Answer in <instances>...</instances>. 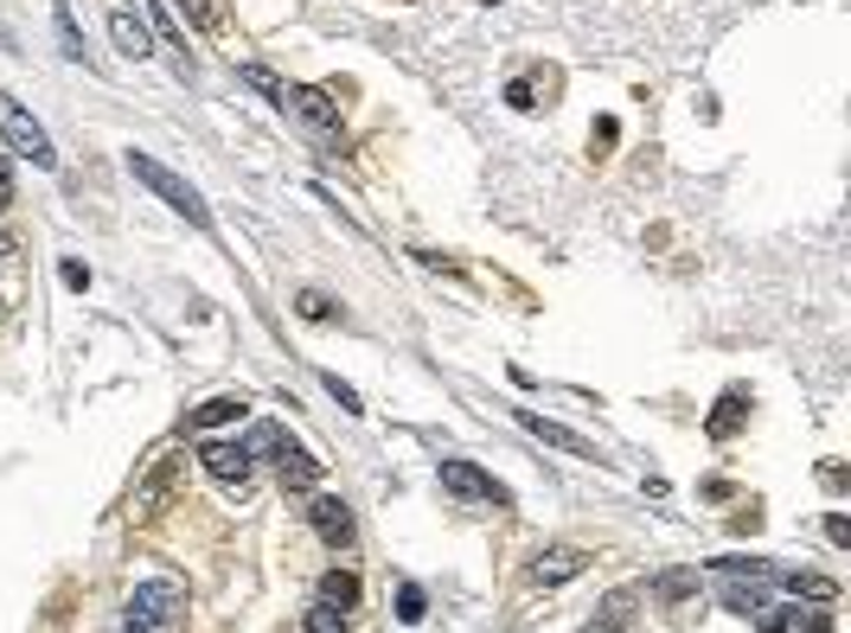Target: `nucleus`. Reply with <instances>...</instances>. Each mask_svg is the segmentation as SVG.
I'll list each match as a JSON object with an SVG mask.
<instances>
[{
	"mask_svg": "<svg viewBox=\"0 0 851 633\" xmlns=\"http://www.w3.org/2000/svg\"><path fill=\"white\" fill-rule=\"evenodd\" d=\"M218 423H244V404H237V397H218V404L192 409V429H218Z\"/></svg>",
	"mask_w": 851,
	"mask_h": 633,
	"instance_id": "obj_14",
	"label": "nucleus"
},
{
	"mask_svg": "<svg viewBox=\"0 0 851 633\" xmlns=\"http://www.w3.org/2000/svg\"><path fill=\"white\" fill-rule=\"evenodd\" d=\"M109 32H116V46L129 51V58H148V46H155V39H148V26L135 20V13H109Z\"/></svg>",
	"mask_w": 851,
	"mask_h": 633,
	"instance_id": "obj_11",
	"label": "nucleus"
},
{
	"mask_svg": "<svg viewBox=\"0 0 851 633\" xmlns=\"http://www.w3.org/2000/svg\"><path fill=\"white\" fill-rule=\"evenodd\" d=\"M320 602L346 614L353 602H359V576H346V570H334V576H320Z\"/></svg>",
	"mask_w": 851,
	"mask_h": 633,
	"instance_id": "obj_12",
	"label": "nucleus"
},
{
	"mask_svg": "<svg viewBox=\"0 0 851 633\" xmlns=\"http://www.w3.org/2000/svg\"><path fill=\"white\" fill-rule=\"evenodd\" d=\"M186 13H192V26H206V32H218V7L211 0H180Z\"/></svg>",
	"mask_w": 851,
	"mask_h": 633,
	"instance_id": "obj_20",
	"label": "nucleus"
},
{
	"mask_svg": "<svg viewBox=\"0 0 851 633\" xmlns=\"http://www.w3.org/2000/svg\"><path fill=\"white\" fill-rule=\"evenodd\" d=\"M288 448V435L276 429V423H257V429H250V448H244V455H283Z\"/></svg>",
	"mask_w": 851,
	"mask_h": 633,
	"instance_id": "obj_15",
	"label": "nucleus"
},
{
	"mask_svg": "<svg viewBox=\"0 0 851 633\" xmlns=\"http://www.w3.org/2000/svg\"><path fill=\"white\" fill-rule=\"evenodd\" d=\"M129 167H135V179H141V186H155L160 199L174 205V211H180V218H186L192 230H206V225H211L206 199H199V192H192V186H186L180 174H174V167H160L155 154H129Z\"/></svg>",
	"mask_w": 851,
	"mask_h": 633,
	"instance_id": "obj_1",
	"label": "nucleus"
},
{
	"mask_svg": "<svg viewBox=\"0 0 851 633\" xmlns=\"http://www.w3.org/2000/svg\"><path fill=\"white\" fill-rule=\"evenodd\" d=\"M0 135L13 141V154H27L32 167H58V154H52V135L39 128V116H27L20 102L0 90Z\"/></svg>",
	"mask_w": 851,
	"mask_h": 633,
	"instance_id": "obj_3",
	"label": "nucleus"
},
{
	"mask_svg": "<svg viewBox=\"0 0 851 633\" xmlns=\"http://www.w3.org/2000/svg\"><path fill=\"white\" fill-rule=\"evenodd\" d=\"M52 20H58V46H65V58L83 65V32H78V20H71V7H65V0H52Z\"/></svg>",
	"mask_w": 851,
	"mask_h": 633,
	"instance_id": "obj_13",
	"label": "nucleus"
},
{
	"mask_svg": "<svg viewBox=\"0 0 851 633\" xmlns=\"http://www.w3.org/2000/svg\"><path fill=\"white\" fill-rule=\"evenodd\" d=\"M781 583L794 589V595H820V602H832V595H839V583H825V576H813V570H800V576H781Z\"/></svg>",
	"mask_w": 851,
	"mask_h": 633,
	"instance_id": "obj_16",
	"label": "nucleus"
},
{
	"mask_svg": "<svg viewBox=\"0 0 851 633\" xmlns=\"http://www.w3.org/2000/svg\"><path fill=\"white\" fill-rule=\"evenodd\" d=\"M199 467H206L211 481L244 486V474H250V455H244L237 442H206V448H199Z\"/></svg>",
	"mask_w": 851,
	"mask_h": 633,
	"instance_id": "obj_6",
	"label": "nucleus"
},
{
	"mask_svg": "<svg viewBox=\"0 0 851 633\" xmlns=\"http://www.w3.org/2000/svg\"><path fill=\"white\" fill-rule=\"evenodd\" d=\"M314 532L327 537V544H353V532H359V525H353V506L320 493V500H314Z\"/></svg>",
	"mask_w": 851,
	"mask_h": 633,
	"instance_id": "obj_7",
	"label": "nucleus"
},
{
	"mask_svg": "<svg viewBox=\"0 0 851 633\" xmlns=\"http://www.w3.org/2000/svg\"><path fill=\"white\" fill-rule=\"evenodd\" d=\"M7 205H13V174L0 167V211H7Z\"/></svg>",
	"mask_w": 851,
	"mask_h": 633,
	"instance_id": "obj_24",
	"label": "nucleus"
},
{
	"mask_svg": "<svg viewBox=\"0 0 851 633\" xmlns=\"http://www.w3.org/2000/svg\"><path fill=\"white\" fill-rule=\"evenodd\" d=\"M65 281H71V288H90V269H83L78 256H71V263H65Z\"/></svg>",
	"mask_w": 851,
	"mask_h": 633,
	"instance_id": "obj_22",
	"label": "nucleus"
},
{
	"mask_svg": "<svg viewBox=\"0 0 851 633\" xmlns=\"http://www.w3.org/2000/svg\"><path fill=\"white\" fill-rule=\"evenodd\" d=\"M525 429L538 435V442H551V448H564V455H583V461H595V442H583L576 429H564V423H544V416H518Z\"/></svg>",
	"mask_w": 851,
	"mask_h": 633,
	"instance_id": "obj_10",
	"label": "nucleus"
},
{
	"mask_svg": "<svg viewBox=\"0 0 851 633\" xmlns=\"http://www.w3.org/2000/svg\"><path fill=\"white\" fill-rule=\"evenodd\" d=\"M442 486H448V493H462V500H481V506H499V500H506V493L474 467V461H442Z\"/></svg>",
	"mask_w": 851,
	"mask_h": 633,
	"instance_id": "obj_5",
	"label": "nucleus"
},
{
	"mask_svg": "<svg viewBox=\"0 0 851 633\" xmlns=\"http://www.w3.org/2000/svg\"><path fill=\"white\" fill-rule=\"evenodd\" d=\"M129 633H148V627H129Z\"/></svg>",
	"mask_w": 851,
	"mask_h": 633,
	"instance_id": "obj_25",
	"label": "nucleus"
},
{
	"mask_svg": "<svg viewBox=\"0 0 851 633\" xmlns=\"http://www.w3.org/2000/svg\"><path fill=\"white\" fill-rule=\"evenodd\" d=\"M423 609H429L423 589H397V614H404V621H423Z\"/></svg>",
	"mask_w": 851,
	"mask_h": 633,
	"instance_id": "obj_19",
	"label": "nucleus"
},
{
	"mask_svg": "<svg viewBox=\"0 0 851 633\" xmlns=\"http://www.w3.org/2000/svg\"><path fill=\"white\" fill-rule=\"evenodd\" d=\"M301 633H346V614H339V609H327V602H320V609H308V621H301Z\"/></svg>",
	"mask_w": 851,
	"mask_h": 633,
	"instance_id": "obj_17",
	"label": "nucleus"
},
{
	"mask_svg": "<svg viewBox=\"0 0 851 633\" xmlns=\"http://www.w3.org/2000/svg\"><path fill=\"white\" fill-rule=\"evenodd\" d=\"M301 314H308V320H327V314H334V307L320 301V295H301Z\"/></svg>",
	"mask_w": 851,
	"mask_h": 633,
	"instance_id": "obj_23",
	"label": "nucleus"
},
{
	"mask_svg": "<svg viewBox=\"0 0 851 633\" xmlns=\"http://www.w3.org/2000/svg\"><path fill=\"white\" fill-rule=\"evenodd\" d=\"M825 537H832V544H851V525H845V512H832V518H825Z\"/></svg>",
	"mask_w": 851,
	"mask_h": 633,
	"instance_id": "obj_21",
	"label": "nucleus"
},
{
	"mask_svg": "<svg viewBox=\"0 0 851 633\" xmlns=\"http://www.w3.org/2000/svg\"><path fill=\"white\" fill-rule=\"evenodd\" d=\"M276 474H283L288 493H314V486H320V461L301 455V448H283V455H276Z\"/></svg>",
	"mask_w": 851,
	"mask_h": 633,
	"instance_id": "obj_9",
	"label": "nucleus"
},
{
	"mask_svg": "<svg viewBox=\"0 0 851 633\" xmlns=\"http://www.w3.org/2000/svg\"><path fill=\"white\" fill-rule=\"evenodd\" d=\"M583 563H590L583 551H544V557H532V583H538V589H557V583H570Z\"/></svg>",
	"mask_w": 851,
	"mask_h": 633,
	"instance_id": "obj_8",
	"label": "nucleus"
},
{
	"mask_svg": "<svg viewBox=\"0 0 851 633\" xmlns=\"http://www.w3.org/2000/svg\"><path fill=\"white\" fill-rule=\"evenodd\" d=\"M276 102H283V109L301 128H314V135H339V109H334V97H327V90H314V83H288Z\"/></svg>",
	"mask_w": 851,
	"mask_h": 633,
	"instance_id": "obj_4",
	"label": "nucleus"
},
{
	"mask_svg": "<svg viewBox=\"0 0 851 633\" xmlns=\"http://www.w3.org/2000/svg\"><path fill=\"white\" fill-rule=\"evenodd\" d=\"M736 416H743V397H723L718 416H711V435H736Z\"/></svg>",
	"mask_w": 851,
	"mask_h": 633,
	"instance_id": "obj_18",
	"label": "nucleus"
},
{
	"mask_svg": "<svg viewBox=\"0 0 851 633\" xmlns=\"http://www.w3.org/2000/svg\"><path fill=\"white\" fill-rule=\"evenodd\" d=\"M186 621V589L174 576H148L129 595V627H180Z\"/></svg>",
	"mask_w": 851,
	"mask_h": 633,
	"instance_id": "obj_2",
	"label": "nucleus"
}]
</instances>
